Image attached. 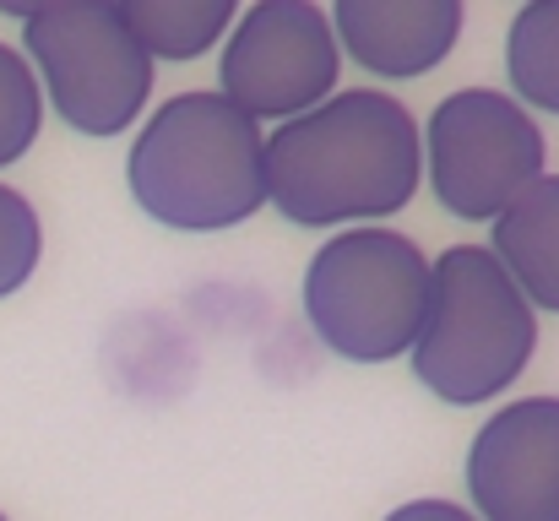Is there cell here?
<instances>
[{"label": "cell", "mask_w": 559, "mask_h": 521, "mask_svg": "<svg viewBox=\"0 0 559 521\" xmlns=\"http://www.w3.org/2000/svg\"><path fill=\"white\" fill-rule=\"evenodd\" d=\"M435 288V256L391 223L337 228L305 267L299 305L316 343L343 364H396L407 358Z\"/></svg>", "instance_id": "277c9868"}, {"label": "cell", "mask_w": 559, "mask_h": 521, "mask_svg": "<svg viewBox=\"0 0 559 521\" xmlns=\"http://www.w3.org/2000/svg\"><path fill=\"white\" fill-rule=\"evenodd\" d=\"M0 521H11V517H5V511H0Z\"/></svg>", "instance_id": "2e32d148"}, {"label": "cell", "mask_w": 559, "mask_h": 521, "mask_svg": "<svg viewBox=\"0 0 559 521\" xmlns=\"http://www.w3.org/2000/svg\"><path fill=\"white\" fill-rule=\"evenodd\" d=\"M44 93L33 66L22 60L16 44L0 38V169L22 164L33 153V142L44 137Z\"/></svg>", "instance_id": "4fadbf2b"}, {"label": "cell", "mask_w": 559, "mask_h": 521, "mask_svg": "<svg viewBox=\"0 0 559 521\" xmlns=\"http://www.w3.org/2000/svg\"><path fill=\"white\" fill-rule=\"evenodd\" d=\"M467 511L478 521H559V396L500 402L462 462Z\"/></svg>", "instance_id": "ba28073f"}, {"label": "cell", "mask_w": 559, "mask_h": 521, "mask_svg": "<svg viewBox=\"0 0 559 521\" xmlns=\"http://www.w3.org/2000/svg\"><path fill=\"white\" fill-rule=\"evenodd\" d=\"M343 87V49L326 5L316 0H255L234 16L217 44V87L261 131L321 109Z\"/></svg>", "instance_id": "52a82bcc"}, {"label": "cell", "mask_w": 559, "mask_h": 521, "mask_svg": "<svg viewBox=\"0 0 559 521\" xmlns=\"http://www.w3.org/2000/svg\"><path fill=\"white\" fill-rule=\"evenodd\" d=\"M380 521H478L462 500H440V495H424V500H407L396 511H385Z\"/></svg>", "instance_id": "9a60e30c"}, {"label": "cell", "mask_w": 559, "mask_h": 521, "mask_svg": "<svg viewBox=\"0 0 559 521\" xmlns=\"http://www.w3.org/2000/svg\"><path fill=\"white\" fill-rule=\"evenodd\" d=\"M44 261V217L38 206L0 179V299L22 294Z\"/></svg>", "instance_id": "5bb4252c"}, {"label": "cell", "mask_w": 559, "mask_h": 521, "mask_svg": "<svg viewBox=\"0 0 559 521\" xmlns=\"http://www.w3.org/2000/svg\"><path fill=\"white\" fill-rule=\"evenodd\" d=\"M506 93L559 120V0H527L506 27Z\"/></svg>", "instance_id": "7c38bea8"}, {"label": "cell", "mask_w": 559, "mask_h": 521, "mask_svg": "<svg viewBox=\"0 0 559 521\" xmlns=\"http://www.w3.org/2000/svg\"><path fill=\"white\" fill-rule=\"evenodd\" d=\"M126 190L158 228L228 234L266 206V131L223 93L186 87L131 137Z\"/></svg>", "instance_id": "7a4b0ae2"}, {"label": "cell", "mask_w": 559, "mask_h": 521, "mask_svg": "<svg viewBox=\"0 0 559 521\" xmlns=\"http://www.w3.org/2000/svg\"><path fill=\"white\" fill-rule=\"evenodd\" d=\"M343 66L354 60L380 82H418L451 60L467 27L462 0H337L326 5Z\"/></svg>", "instance_id": "9c48e42d"}, {"label": "cell", "mask_w": 559, "mask_h": 521, "mask_svg": "<svg viewBox=\"0 0 559 521\" xmlns=\"http://www.w3.org/2000/svg\"><path fill=\"white\" fill-rule=\"evenodd\" d=\"M424 190L418 115L385 87H337L266 131V206L294 228H370Z\"/></svg>", "instance_id": "6da1fadb"}, {"label": "cell", "mask_w": 559, "mask_h": 521, "mask_svg": "<svg viewBox=\"0 0 559 521\" xmlns=\"http://www.w3.org/2000/svg\"><path fill=\"white\" fill-rule=\"evenodd\" d=\"M120 22L136 33L153 66H190L217 49L239 16L234 0H115Z\"/></svg>", "instance_id": "8fae6325"}, {"label": "cell", "mask_w": 559, "mask_h": 521, "mask_svg": "<svg viewBox=\"0 0 559 521\" xmlns=\"http://www.w3.org/2000/svg\"><path fill=\"white\" fill-rule=\"evenodd\" d=\"M0 11L22 16V60L38 76L44 109H55L76 137L109 142L147 115L158 66L120 22L115 0H38Z\"/></svg>", "instance_id": "5b68a950"}, {"label": "cell", "mask_w": 559, "mask_h": 521, "mask_svg": "<svg viewBox=\"0 0 559 521\" xmlns=\"http://www.w3.org/2000/svg\"><path fill=\"white\" fill-rule=\"evenodd\" d=\"M538 353V310L489 256V245H451L435 256L424 332L407 353L413 380L445 407L500 402Z\"/></svg>", "instance_id": "3957f363"}, {"label": "cell", "mask_w": 559, "mask_h": 521, "mask_svg": "<svg viewBox=\"0 0 559 521\" xmlns=\"http://www.w3.org/2000/svg\"><path fill=\"white\" fill-rule=\"evenodd\" d=\"M489 228V256L522 288V299L544 316H559V174L527 185Z\"/></svg>", "instance_id": "30bf717a"}, {"label": "cell", "mask_w": 559, "mask_h": 521, "mask_svg": "<svg viewBox=\"0 0 559 521\" xmlns=\"http://www.w3.org/2000/svg\"><path fill=\"white\" fill-rule=\"evenodd\" d=\"M424 185L462 223H495L549 174V137L506 87H456L418 126Z\"/></svg>", "instance_id": "8992f818"}]
</instances>
